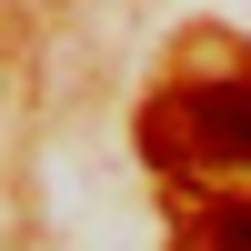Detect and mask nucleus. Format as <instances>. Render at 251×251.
Masks as SVG:
<instances>
[{
	"mask_svg": "<svg viewBox=\"0 0 251 251\" xmlns=\"http://www.w3.org/2000/svg\"><path fill=\"white\" fill-rule=\"evenodd\" d=\"M201 251H251V201H211L201 211Z\"/></svg>",
	"mask_w": 251,
	"mask_h": 251,
	"instance_id": "obj_2",
	"label": "nucleus"
},
{
	"mask_svg": "<svg viewBox=\"0 0 251 251\" xmlns=\"http://www.w3.org/2000/svg\"><path fill=\"white\" fill-rule=\"evenodd\" d=\"M161 151L181 161H251V80H191L171 91V121H161Z\"/></svg>",
	"mask_w": 251,
	"mask_h": 251,
	"instance_id": "obj_1",
	"label": "nucleus"
}]
</instances>
